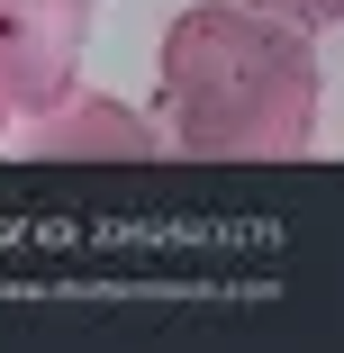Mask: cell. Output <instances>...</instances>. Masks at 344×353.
I'll return each instance as SVG.
<instances>
[{
  "mask_svg": "<svg viewBox=\"0 0 344 353\" xmlns=\"http://www.w3.org/2000/svg\"><path fill=\"white\" fill-rule=\"evenodd\" d=\"M317 37L245 0H190L154 46V127L190 163H290L317 145Z\"/></svg>",
  "mask_w": 344,
  "mask_h": 353,
  "instance_id": "cell-1",
  "label": "cell"
},
{
  "mask_svg": "<svg viewBox=\"0 0 344 353\" xmlns=\"http://www.w3.org/2000/svg\"><path fill=\"white\" fill-rule=\"evenodd\" d=\"M82 46H91V0H0V100H10V118H37L73 91Z\"/></svg>",
  "mask_w": 344,
  "mask_h": 353,
  "instance_id": "cell-2",
  "label": "cell"
},
{
  "mask_svg": "<svg viewBox=\"0 0 344 353\" xmlns=\"http://www.w3.org/2000/svg\"><path fill=\"white\" fill-rule=\"evenodd\" d=\"M28 154H37V163H154V154H163V127L136 118V109L109 100V91H82V82H73L54 109L28 118Z\"/></svg>",
  "mask_w": 344,
  "mask_h": 353,
  "instance_id": "cell-3",
  "label": "cell"
},
{
  "mask_svg": "<svg viewBox=\"0 0 344 353\" xmlns=\"http://www.w3.org/2000/svg\"><path fill=\"white\" fill-rule=\"evenodd\" d=\"M245 10H263V19H290V28H326V19H344V0H245Z\"/></svg>",
  "mask_w": 344,
  "mask_h": 353,
  "instance_id": "cell-4",
  "label": "cell"
},
{
  "mask_svg": "<svg viewBox=\"0 0 344 353\" xmlns=\"http://www.w3.org/2000/svg\"><path fill=\"white\" fill-rule=\"evenodd\" d=\"M10 127H19V118H10V100H0V136H10Z\"/></svg>",
  "mask_w": 344,
  "mask_h": 353,
  "instance_id": "cell-5",
  "label": "cell"
}]
</instances>
